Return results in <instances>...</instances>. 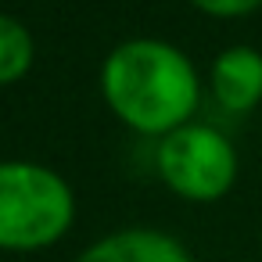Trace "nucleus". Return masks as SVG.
<instances>
[{
	"instance_id": "obj_4",
	"label": "nucleus",
	"mask_w": 262,
	"mask_h": 262,
	"mask_svg": "<svg viewBox=\"0 0 262 262\" xmlns=\"http://www.w3.org/2000/svg\"><path fill=\"white\" fill-rule=\"evenodd\" d=\"M212 101L230 115H248L262 104V51L233 43L215 54L208 69Z\"/></svg>"
},
{
	"instance_id": "obj_1",
	"label": "nucleus",
	"mask_w": 262,
	"mask_h": 262,
	"mask_svg": "<svg viewBox=\"0 0 262 262\" xmlns=\"http://www.w3.org/2000/svg\"><path fill=\"white\" fill-rule=\"evenodd\" d=\"M101 97L122 126L162 140L165 133L194 122L201 104V76L176 43L133 36L104 58Z\"/></svg>"
},
{
	"instance_id": "obj_7",
	"label": "nucleus",
	"mask_w": 262,
	"mask_h": 262,
	"mask_svg": "<svg viewBox=\"0 0 262 262\" xmlns=\"http://www.w3.org/2000/svg\"><path fill=\"white\" fill-rule=\"evenodd\" d=\"M187 4L212 18H244L262 8V0H187Z\"/></svg>"
},
{
	"instance_id": "obj_6",
	"label": "nucleus",
	"mask_w": 262,
	"mask_h": 262,
	"mask_svg": "<svg viewBox=\"0 0 262 262\" xmlns=\"http://www.w3.org/2000/svg\"><path fill=\"white\" fill-rule=\"evenodd\" d=\"M36 61V40L29 26L15 15L0 11V86L22 83Z\"/></svg>"
},
{
	"instance_id": "obj_3",
	"label": "nucleus",
	"mask_w": 262,
	"mask_h": 262,
	"mask_svg": "<svg viewBox=\"0 0 262 262\" xmlns=\"http://www.w3.org/2000/svg\"><path fill=\"white\" fill-rule=\"evenodd\" d=\"M155 169L158 180L183 201L212 205L230 194L237 183V147L230 137L208 122H187L172 133H165L155 147Z\"/></svg>"
},
{
	"instance_id": "obj_2",
	"label": "nucleus",
	"mask_w": 262,
	"mask_h": 262,
	"mask_svg": "<svg viewBox=\"0 0 262 262\" xmlns=\"http://www.w3.org/2000/svg\"><path fill=\"white\" fill-rule=\"evenodd\" d=\"M76 223L69 180L29 158L0 162V251H40L58 244Z\"/></svg>"
},
{
	"instance_id": "obj_5",
	"label": "nucleus",
	"mask_w": 262,
	"mask_h": 262,
	"mask_svg": "<svg viewBox=\"0 0 262 262\" xmlns=\"http://www.w3.org/2000/svg\"><path fill=\"white\" fill-rule=\"evenodd\" d=\"M76 262H194L187 244L155 226H126L94 241Z\"/></svg>"
}]
</instances>
